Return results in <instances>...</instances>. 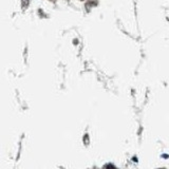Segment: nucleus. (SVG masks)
<instances>
[{
  "label": "nucleus",
  "mask_w": 169,
  "mask_h": 169,
  "mask_svg": "<svg viewBox=\"0 0 169 169\" xmlns=\"http://www.w3.org/2000/svg\"><path fill=\"white\" fill-rule=\"evenodd\" d=\"M162 169H163V168H162Z\"/></svg>",
  "instance_id": "obj_1"
}]
</instances>
